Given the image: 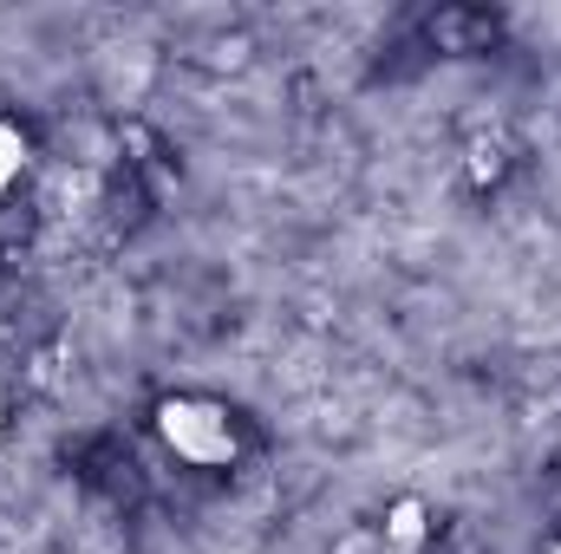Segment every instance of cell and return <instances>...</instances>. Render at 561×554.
I'll return each instance as SVG.
<instances>
[{
    "label": "cell",
    "instance_id": "1",
    "mask_svg": "<svg viewBox=\"0 0 561 554\" xmlns=\"http://www.w3.org/2000/svg\"><path fill=\"white\" fill-rule=\"evenodd\" d=\"M157 437L190 463V470H229L236 463V424L216 399H163Z\"/></svg>",
    "mask_w": 561,
    "mask_h": 554
},
{
    "label": "cell",
    "instance_id": "2",
    "mask_svg": "<svg viewBox=\"0 0 561 554\" xmlns=\"http://www.w3.org/2000/svg\"><path fill=\"white\" fill-rule=\"evenodd\" d=\"M20 170H26V131L0 118V196L20 183Z\"/></svg>",
    "mask_w": 561,
    "mask_h": 554
},
{
    "label": "cell",
    "instance_id": "3",
    "mask_svg": "<svg viewBox=\"0 0 561 554\" xmlns=\"http://www.w3.org/2000/svg\"><path fill=\"white\" fill-rule=\"evenodd\" d=\"M386 535H392L399 549H419L424 542V503H399V509L386 516Z\"/></svg>",
    "mask_w": 561,
    "mask_h": 554
},
{
    "label": "cell",
    "instance_id": "4",
    "mask_svg": "<svg viewBox=\"0 0 561 554\" xmlns=\"http://www.w3.org/2000/svg\"><path fill=\"white\" fill-rule=\"evenodd\" d=\"M549 554H561V549H549Z\"/></svg>",
    "mask_w": 561,
    "mask_h": 554
}]
</instances>
